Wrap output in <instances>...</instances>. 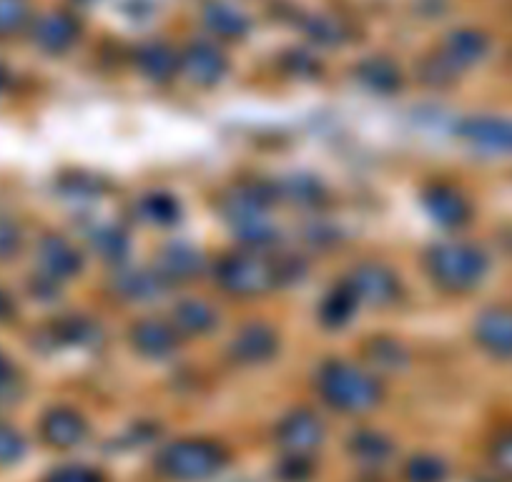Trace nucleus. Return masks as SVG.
<instances>
[{"label":"nucleus","instance_id":"obj_40","mask_svg":"<svg viewBox=\"0 0 512 482\" xmlns=\"http://www.w3.org/2000/svg\"><path fill=\"white\" fill-rule=\"evenodd\" d=\"M21 229L18 224L8 219H0V259H11L16 257L18 249H21Z\"/></svg>","mask_w":512,"mask_h":482},{"label":"nucleus","instance_id":"obj_38","mask_svg":"<svg viewBox=\"0 0 512 482\" xmlns=\"http://www.w3.org/2000/svg\"><path fill=\"white\" fill-rule=\"evenodd\" d=\"M48 482H106L103 475L98 470L88 465H66V467H58Z\"/></svg>","mask_w":512,"mask_h":482},{"label":"nucleus","instance_id":"obj_30","mask_svg":"<svg viewBox=\"0 0 512 482\" xmlns=\"http://www.w3.org/2000/svg\"><path fill=\"white\" fill-rule=\"evenodd\" d=\"M304 31L319 46H342L349 38V26L334 16H314L304 23Z\"/></svg>","mask_w":512,"mask_h":482},{"label":"nucleus","instance_id":"obj_1","mask_svg":"<svg viewBox=\"0 0 512 482\" xmlns=\"http://www.w3.org/2000/svg\"><path fill=\"white\" fill-rule=\"evenodd\" d=\"M317 390L322 400L342 415L372 412L384 397V387L374 372L344 359H329L319 367Z\"/></svg>","mask_w":512,"mask_h":482},{"label":"nucleus","instance_id":"obj_31","mask_svg":"<svg viewBox=\"0 0 512 482\" xmlns=\"http://www.w3.org/2000/svg\"><path fill=\"white\" fill-rule=\"evenodd\" d=\"M450 470L447 462L437 455H415L407 460L405 465V480L407 482H445Z\"/></svg>","mask_w":512,"mask_h":482},{"label":"nucleus","instance_id":"obj_18","mask_svg":"<svg viewBox=\"0 0 512 482\" xmlns=\"http://www.w3.org/2000/svg\"><path fill=\"white\" fill-rule=\"evenodd\" d=\"M41 432L48 445L68 450V447H76L86 440L88 422L78 410L61 405L46 412V417L41 422Z\"/></svg>","mask_w":512,"mask_h":482},{"label":"nucleus","instance_id":"obj_32","mask_svg":"<svg viewBox=\"0 0 512 482\" xmlns=\"http://www.w3.org/2000/svg\"><path fill=\"white\" fill-rule=\"evenodd\" d=\"M53 337H56L61 344L78 347V344H91L93 339L98 337V327L91 322V319L63 317L58 319L56 327H53Z\"/></svg>","mask_w":512,"mask_h":482},{"label":"nucleus","instance_id":"obj_22","mask_svg":"<svg viewBox=\"0 0 512 482\" xmlns=\"http://www.w3.org/2000/svg\"><path fill=\"white\" fill-rule=\"evenodd\" d=\"M136 68L154 83H166L179 73V53L164 41H146L136 48Z\"/></svg>","mask_w":512,"mask_h":482},{"label":"nucleus","instance_id":"obj_46","mask_svg":"<svg viewBox=\"0 0 512 482\" xmlns=\"http://www.w3.org/2000/svg\"><path fill=\"white\" fill-rule=\"evenodd\" d=\"M76 3H91V0H76Z\"/></svg>","mask_w":512,"mask_h":482},{"label":"nucleus","instance_id":"obj_7","mask_svg":"<svg viewBox=\"0 0 512 482\" xmlns=\"http://www.w3.org/2000/svg\"><path fill=\"white\" fill-rule=\"evenodd\" d=\"M279 332L267 322H246L229 342V357L241 367H259L279 354Z\"/></svg>","mask_w":512,"mask_h":482},{"label":"nucleus","instance_id":"obj_23","mask_svg":"<svg viewBox=\"0 0 512 482\" xmlns=\"http://www.w3.org/2000/svg\"><path fill=\"white\" fill-rule=\"evenodd\" d=\"M354 78H357L359 86L377 93V96H392V93H397L402 88V71L390 58H364L354 68Z\"/></svg>","mask_w":512,"mask_h":482},{"label":"nucleus","instance_id":"obj_14","mask_svg":"<svg viewBox=\"0 0 512 482\" xmlns=\"http://www.w3.org/2000/svg\"><path fill=\"white\" fill-rule=\"evenodd\" d=\"M487 53H490V38L485 33L477 28H457V31L447 33L437 56L460 76L462 71L485 61Z\"/></svg>","mask_w":512,"mask_h":482},{"label":"nucleus","instance_id":"obj_37","mask_svg":"<svg viewBox=\"0 0 512 482\" xmlns=\"http://www.w3.org/2000/svg\"><path fill=\"white\" fill-rule=\"evenodd\" d=\"M420 73H422V81L430 83V86H450V83L457 78V73L452 71V68L447 66L440 56H435V58H430V61L422 63Z\"/></svg>","mask_w":512,"mask_h":482},{"label":"nucleus","instance_id":"obj_15","mask_svg":"<svg viewBox=\"0 0 512 482\" xmlns=\"http://www.w3.org/2000/svg\"><path fill=\"white\" fill-rule=\"evenodd\" d=\"M38 264L43 274L56 282H66L81 274L83 257L71 241L61 234H46L38 244Z\"/></svg>","mask_w":512,"mask_h":482},{"label":"nucleus","instance_id":"obj_11","mask_svg":"<svg viewBox=\"0 0 512 482\" xmlns=\"http://www.w3.org/2000/svg\"><path fill=\"white\" fill-rule=\"evenodd\" d=\"M475 342L490 357H512V304H492L475 317Z\"/></svg>","mask_w":512,"mask_h":482},{"label":"nucleus","instance_id":"obj_17","mask_svg":"<svg viewBox=\"0 0 512 482\" xmlns=\"http://www.w3.org/2000/svg\"><path fill=\"white\" fill-rule=\"evenodd\" d=\"M78 36H81V23L66 11H51L33 23V43L53 56L76 46Z\"/></svg>","mask_w":512,"mask_h":482},{"label":"nucleus","instance_id":"obj_6","mask_svg":"<svg viewBox=\"0 0 512 482\" xmlns=\"http://www.w3.org/2000/svg\"><path fill=\"white\" fill-rule=\"evenodd\" d=\"M327 437L322 417L309 407L287 412L277 425V442L287 455H312Z\"/></svg>","mask_w":512,"mask_h":482},{"label":"nucleus","instance_id":"obj_28","mask_svg":"<svg viewBox=\"0 0 512 482\" xmlns=\"http://www.w3.org/2000/svg\"><path fill=\"white\" fill-rule=\"evenodd\" d=\"M139 216L146 224H154L166 229L181 221V201L166 191H151L139 201Z\"/></svg>","mask_w":512,"mask_h":482},{"label":"nucleus","instance_id":"obj_16","mask_svg":"<svg viewBox=\"0 0 512 482\" xmlns=\"http://www.w3.org/2000/svg\"><path fill=\"white\" fill-rule=\"evenodd\" d=\"M113 292L126 302L149 304L169 292V284L159 272L146 267H121L113 274Z\"/></svg>","mask_w":512,"mask_h":482},{"label":"nucleus","instance_id":"obj_42","mask_svg":"<svg viewBox=\"0 0 512 482\" xmlns=\"http://www.w3.org/2000/svg\"><path fill=\"white\" fill-rule=\"evenodd\" d=\"M307 239L312 247H319V249L334 247V244H337V241H334L337 239V231H334L329 224H324V221H314V224L307 229Z\"/></svg>","mask_w":512,"mask_h":482},{"label":"nucleus","instance_id":"obj_34","mask_svg":"<svg viewBox=\"0 0 512 482\" xmlns=\"http://www.w3.org/2000/svg\"><path fill=\"white\" fill-rule=\"evenodd\" d=\"M274 475L282 482H309L314 475V465L309 455H287L277 465Z\"/></svg>","mask_w":512,"mask_h":482},{"label":"nucleus","instance_id":"obj_21","mask_svg":"<svg viewBox=\"0 0 512 482\" xmlns=\"http://www.w3.org/2000/svg\"><path fill=\"white\" fill-rule=\"evenodd\" d=\"M277 186L279 204H289L294 209L312 211L327 201V186L312 174H292L284 179L274 181Z\"/></svg>","mask_w":512,"mask_h":482},{"label":"nucleus","instance_id":"obj_35","mask_svg":"<svg viewBox=\"0 0 512 482\" xmlns=\"http://www.w3.org/2000/svg\"><path fill=\"white\" fill-rule=\"evenodd\" d=\"M274 267H277V284L279 287H294L307 277V262L297 254H282L274 257Z\"/></svg>","mask_w":512,"mask_h":482},{"label":"nucleus","instance_id":"obj_5","mask_svg":"<svg viewBox=\"0 0 512 482\" xmlns=\"http://www.w3.org/2000/svg\"><path fill=\"white\" fill-rule=\"evenodd\" d=\"M349 287V292L357 297L359 307H374L387 309L395 307L402 299L405 289H402V279L390 264L384 262H362L357 267L349 269L347 277L342 279Z\"/></svg>","mask_w":512,"mask_h":482},{"label":"nucleus","instance_id":"obj_33","mask_svg":"<svg viewBox=\"0 0 512 482\" xmlns=\"http://www.w3.org/2000/svg\"><path fill=\"white\" fill-rule=\"evenodd\" d=\"M31 18L28 0H0V36H13L23 31Z\"/></svg>","mask_w":512,"mask_h":482},{"label":"nucleus","instance_id":"obj_44","mask_svg":"<svg viewBox=\"0 0 512 482\" xmlns=\"http://www.w3.org/2000/svg\"><path fill=\"white\" fill-rule=\"evenodd\" d=\"M11 365H8V359L0 354V387H6L11 382Z\"/></svg>","mask_w":512,"mask_h":482},{"label":"nucleus","instance_id":"obj_26","mask_svg":"<svg viewBox=\"0 0 512 482\" xmlns=\"http://www.w3.org/2000/svg\"><path fill=\"white\" fill-rule=\"evenodd\" d=\"M359 309L357 297L349 292L347 284H337L319 304V322L327 329H342L352 322L354 312Z\"/></svg>","mask_w":512,"mask_h":482},{"label":"nucleus","instance_id":"obj_45","mask_svg":"<svg viewBox=\"0 0 512 482\" xmlns=\"http://www.w3.org/2000/svg\"><path fill=\"white\" fill-rule=\"evenodd\" d=\"M3 81H6V76H3V71H0V88H3Z\"/></svg>","mask_w":512,"mask_h":482},{"label":"nucleus","instance_id":"obj_43","mask_svg":"<svg viewBox=\"0 0 512 482\" xmlns=\"http://www.w3.org/2000/svg\"><path fill=\"white\" fill-rule=\"evenodd\" d=\"M13 314V299L8 297V292L0 289V319H8Z\"/></svg>","mask_w":512,"mask_h":482},{"label":"nucleus","instance_id":"obj_12","mask_svg":"<svg viewBox=\"0 0 512 482\" xmlns=\"http://www.w3.org/2000/svg\"><path fill=\"white\" fill-rule=\"evenodd\" d=\"M204 267V254L186 241H169L159 249V257H156V272L166 279L169 287L194 282L196 277H201Z\"/></svg>","mask_w":512,"mask_h":482},{"label":"nucleus","instance_id":"obj_4","mask_svg":"<svg viewBox=\"0 0 512 482\" xmlns=\"http://www.w3.org/2000/svg\"><path fill=\"white\" fill-rule=\"evenodd\" d=\"M226 462H229V455L219 442L196 440V437L169 442L156 457L161 475L176 482H204L219 475Z\"/></svg>","mask_w":512,"mask_h":482},{"label":"nucleus","instance_id":"obj_24","mask_svg":"<svg viewBox=\"0 0 512 482\" xmlns=\"http://www.w3.org/2000/svg\"><path fill=\"white\" fill-rule=\"evenodd\" d=\"M204 26L214 33L216 38L224 41H239L249 33V18L231 3H221V0H211L204 8Z\"/></svg>","mask_w":512,"mask_h":482},{"label":"nucleus","instance_id":"obj_39","mask_svg":"<svg viewBox=\"0 0 512 482\" xmlns=\"http://www.w3.org/2000/svg\"><path fill=\"white\" fill-rule=\"evenodd\" d=\"M26 450V442L13 427L0 425V462H16Z\"/></svg>","mask_w":512,"mask_h":482},{"label":"nucleus","instance_id":"obj_9","mask_svg":"<svg viewBox=\"0 0 512 482\" xmlns=\"http://www.w3.org/2000/svg\"><path fill=\"white\" fill-rule=\"evenodd\" d=\"M422 206L427 216L442 229H462L472 219L470 199L462 194V189L445 181H435L422 191Z\"/></svg>","mask_w":512,"mask_h":482},{"label":"nucleus","instance_id":"obj_13","mask_svg":"<svg viewBox=\"0 0 512 482\" xmlns=\"http://www.w3.org/2000/svg\"><path fill=\"white\" fill-rule=\"evenodd\" d=\"M128 339H131V347L146 359H166L179 349L181 334L176 332V327L166 319H139L134 327L128 329Z\"/></svg>","mask_w":512,"mask_h":482},{"label":"nucleus","instance_id":"obj_25","mask_svg":"<svg viewBox=\"0 0 512 482\" xmlns=\"http://www.w3.org/2000/svg\"><path fill=\"white\" fill-rule=\"evenodd\" d=\"M349 452L362 465H384L395 452V445L379 430H357L349 437Z\"/></svg>","mask_w":512,"mask_h":482},{"label":"nucleus","instance_id":"obj_27","mask_svg":"<svg viewBox=\"0 0 512 482\" xmlns=\"http://www.w3.org/2000/svg\"><path fill=\"white\" fill-rule=\"evenodd\" d=\"M364 354H367L369 365H372L374 370L400 372L410 365V349H407L400 339L392 337L369 339L367 347H364Z\"/></svg>","mask_w":512,"mask_h":482},{"label":"nucleus","instance_id":"obj_10","mask_svg":"<svg viewBox=\"0 0 512 482\" xmlns=\"http://www.w3.org/2000/svg\"><path fill=\"white\" fill-rule=\"evenodd\" d=\"M179 71L189 78L194 86L209 88L216 86L229 71L224 51L209 41H194L179 53Z\"/></svg>","mask_w":512,"mask_h":482},{"label":"nucleus","instance_id":"obj_2","mask_svg":"<svg viewBox=\"0 0 512 482\" xmlns=\"http://www.w3.org/2000/svg\"><path fill=\"white\" fill-rule=\"evenodd\" d=\"M432 284L442 292L467 294L482 284L490 272V259L472 241H440L425 254Z\"/></svg>","mask_w":512,"mask_h":482},{"label":"nucleus","instance_id":"obj_36","mask_svg":"<svg viewBox=\"0 0 512 482\" xmlns=\"http://www.w3.org/2000/svg\"><path fill=\"white\" fill-rule=\"evenodd\" d=\"M490 460L502 477L512 480V430H505L495 437L490 447Z\"/></svg>","mask_w":512,"mask_h":482},{"label":"nucleus","instance_id":"obj_19","mask_svg":"<svg viewBox=\"0 0 512 482\" xmlns=\"http://www.w3.org/2000/svg\"><path fill=\"white\" fill-rule=\"evenodd\" d=\"M169 322L174 324L181 337L184 334H189V337H204V334H211L219 327V312L206 299L189 297L174 304Z\"/></svg>","mask_w":512,"mask_h":482},{"label":"nucleus","instance_id":"obj_41","mask_svg":"<svg viewBox=\"0 0 512 482\" xmlns=\"http://www.w3.org/2000/svg\"><path fill=\"white\" fill-rule=\"evenodd\" d=\"M284 66H287L289 71H292V76H297V78H312L314 73L319 71L317 61H314V58L304 51L287 53V56H284Z\"/></svg>","mask_w":512,"mask_h":482},{"label":"nucleus","instance_id":"obj_8","mask_svg":"<svg viewBox=\"0 0 512 482\" xmlns=\"http://www.w3.org/2000/svg\"><path fill=\"white\" fill-rule=\"evenodd\" d=\"M455 134L472 149L512 156V118L467 116L455 126Z\"/></svg>","mask_w":512,"mask_h":482},{"label":"nucleus","instance_id":"obj_29","mask_svg":"<svg viewBox=\"0 0 512 482\" xmlns=\"http://www.w3.org/2000/svg\"><path fill=\"white\" fill-rule=\"evenodd\" d=\"M91 249L103 262L121 267L128 257L131 241H128V234L121 226H98L91 234Z\"/></svg>","mask_w":512,"mask_h":482},{"label":"nucleus","instance_id":"obj_20","mask_svg":"<svg viewBox=\"0 0 512 482\" xmlns=\"http://www.w3.org/2000/svg\"><path fill=\"white\" fill-rule=\"evenodd\" d=\"M231 231H234L239 247L246 252L269 254L277 249L279 244V229L272 224L269 214H251L241 216V219L229 221Z\"/></svg>","mask_w":512,"mask_h":482},{"label":"nucleus","instance_id":"obj_3","mask_svg":"<svg viewBox=\"0 0 512 482\" xmlns=\"http://www.w3.org/2000/svg\"><path fill=\"white\" fill-rule=\"evenodd\" d=\"M214 282L221 292L239 299L262 297L277 289V267L269 254H256L239 249L219 257L214 264Z\"/></svg>","mask_w":512,"mask_h":482}]
</instances>
